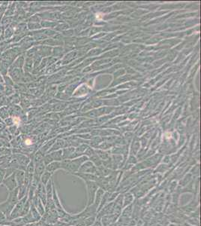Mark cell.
<instances>
[{"mask_svg":"<svg viewBox=\"0 0 201 226\" xmlns=\"http://www.w3.org/2000/svg\"><path fill=\"white\" fill-rule=\"evenodd\" d=\"M86 187H87V195H88V203L87 206H90L93 204L95 200V196L96 194L97 190L99 189V186L96 182L94 181H86Z\"/></svg>","mask_w":201,"mask_h":226,"instance_id":"6da1fadb","label":"cell"},{"mask_svg":"<svg viewBox=\"0 0 201 226\" xmlns=\"http://www.w3.org/2000/svg\"><path fill=\"white\" fill-rule=\"evenodd\" d=\"M8 75L10 78L12 79L13 81L15 82H20V81L23 78V72L22 69H19V68H12V67H9L8 69Z\"/></svg>","mask_w":201,"mask_h":226,"instance_id":"7a4b0ae2","label":"cell"},{"mask_svg":"<svg viewBox=\"0 0 201 226\" xmlns=\"http://www.w3.org/2000/svg\"><path fill=\"white\" fill-rule=\"evenodd\" d=\"M19 54L18 51H17V48L11 49L5 52L2 56V59L4 61H7L10 63H12L13 61L16 59V57Z\"/></svg>","mask_w":201,"mask_h":226,"instance_id":"3957f363","label":"cell"},{"mask_svg":"<svg viewBox=\"0 0 201 226\" xmlns=\"http://www.w3.org/2000/svg\"><path fill=\"white\" fill-rule=\"evenodd\" d=\"M78 172L81 174H94L96 172V168L93 165V163H86L79 168Z\"/></svg>","mask_w":201,"mask_h":226,"instance_id":"277c9868","label":"cell"},{"mask_svg":"<svg viewBox=\"0 0 201 226\" xmlns=\"http://www.w3.org/2000/svg\"><path fill=\"white\" fill-rule=\"evenodd\" d=\"M104 192H105L104 191L103 188H99V189L97 190L96 194H95V196L94 203H93V204H94L95 206H96L97 208L99 207V204H100V200H101V199H102L103 195L104 194Z\"/></svg>","mask_w":201,"mask_h":226,"instance_id":"5b68a950","label":"cell"},{"mask_svg":"<svg viewBox=\"0 0 201 226\" xmlns=\"http://www.w3.org/2000/svg\"><path fill=\"white\" fill-rule=\"evenodd\" d=\"M25 63V59L24 57L23 56H19L18 57H17L15 60H14V63H11L10 67H12V68H19V69H22L23 65H24Z\"/></svg>","mask_w":201,"mask_h":226,"instance_id":"8992f818","label":"cell"},{"mask_svg":"<svg viewBox=\"0 0 201 226\" xmlns=\"http://www.w3.org/2000/svg\"><path fill=\"white\" fill-rule=\"evenodd\" d=\"M60 163L59 162H52L47 166V170L50 173H54L56 170L60 169Z\"/></svg>","mask_w":201,"mask_h":226,"instance_id":"52a82bcc","label":"cell"},{"mask_svg":"<svg viewBox=\"0 0 201 226\" xmlns=\"http://www.w3.org/2000/svg\"><path fill=\"white\" fill-rule=\"evenodd\" d=\"M9 111L6 107H2L0 108V118L2 120H5L6 118H9Z\"/></svg>","mask_w":201,"mask_h":226,"instance_id":"ba28073f","label":"cell"},{"mask_svg":"<svg viewBox=\"0 0 201 226\" xmlns=\"http://www.w3.org/2000/svg\"><path fill=\"white\" fill-rule=\"evenodd\" d=\"M62 151H59L57 152H54L51 155V157H53V159L55 161H60L62 159Z\"/></svg>","mask_w":201,"mask_h":226,"instance_id":"9c48e42d","label":"cell"},{"mask_svg":"<svg viewBox=\"0 0 201 226\" xmlns=\"http://www.w3.org/2000/svg\"><path fill=\"white\" fill-rule=\"evenodd\" d=\"M25 67H24V71L25 72H29L31 69V66L32 64V61H30L29 59H26V61H25Z\"/></svg>","mask_w":201,"mask_h":226,"instance_id":"30bf717a","label":"cell"},{"mask_svg":"<svg viewBox=\"0 0 201 226\" xmlns=\"http://www.w3.org/2000/svg\"><path fill=\"white\" fill-rule=\"evenodd\" d=\"M5 124L6 126H8V127H11V126L14 125V118H8L5 120H4Z\"/></svg>","mask_w":201,"mask_h":226,"instance_id":"8fae6325","label":"cell"},{"mask_svg":"<svg viewBox=\"0 0 201 226\" xmlns=\"http://www.w3.org/2000/svg\"><path fill=\"white\" fill-rule=\"evenodd\" d=\"M50 177V173L48 171H46L43 174L42 176V181L44 183H47V182L48 181L49 178Z\"/></svg>","mask_w":201,"mask_h":226,"instance_id":"7c38bea8","label":"cell"},{"mask_svg":"<svg viewBox=\"0 0 201 226\" xmlns=\"http://www.w3.org/2000/svg\"><path fill=\"white\" fill-rule=\"evenodd\" d=\"M4 79L5 81H6V84L8 85H14V81H12V79H11L10 76H8V75H5Z\"/></svg>","mask_w":201,"mask_h":226,"instance_id":"4fadbf2b","label":"cell"},{"mask_svg":"<svg viewBox=\"0 0 201 226\" xmlns=\"http://www.w3.org/2000/svg\"><path fill=\"white\" fill-rule=\"evenodd\" d=\"M12 33H13V31L11 30L10 28L8 29L6 31H5V38H9L10 36H12Z\"/></svg>","mask_w":201,"mask_h":226,"instance_id":"5bb4252c","label":"cell"},{"mask_svg":"<svg viewBox=\"0 0 201 226\" xmlns=\"http://www.w3.org/2000/svg\"><path fill=\"white\" fill-rule=\"evenodd\" d=\"M6 127L7 126L4 123H0V132L3 131L4 130H5Z\"/></svg>","mask_w":201,"mask_h":226,"instance_id":"9a60e30c","label":"cell"},{"mask_svg":"<svg viewBox=\"0 0 201 226\" xmlns=\"http://www.w3.org/2000/svg\"><path fill=\"white\" fill-rule=\"evenodd\" d=\"M4 81V80H3V78H2V76L1 75H0V83H2Z\"/></svg>","mask_w":201,"mask_h":226,"instance_id":"2e32d148","label":"cell"},{"mask_svg":"<svg viewBox=\"0 0 201 226\" xmlns=\"http://www.w3.org/2000/svg\"><path fill=\"white\" fill-rule=\"evenodd\" d=\"M0 123H3V122H2V119L1 118H0Z\"/></svg>","mask_w":201,"mask_h":226,"instance_id":"e0dca14e","label":"cell"}]
</instances>
